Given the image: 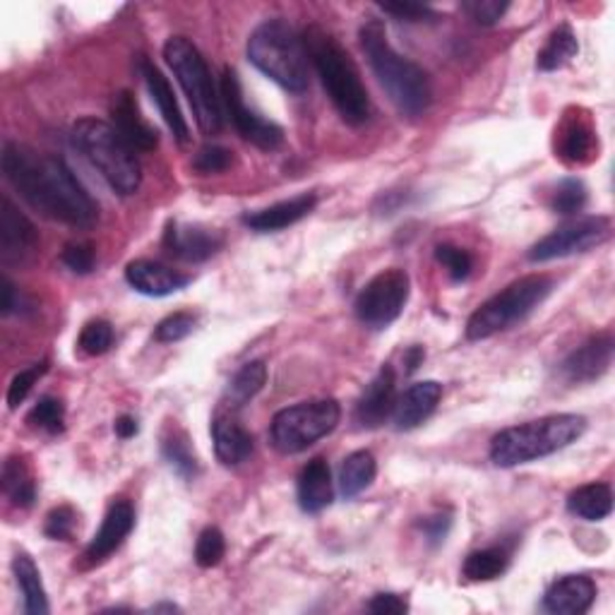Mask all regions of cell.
Returning <instances> with one entry per match:
<instances>
[{
    "label": "cell",
    "mask_w": 615,
    "mask_h": 615,
    "mask_svg": "<svg viewBox=\"0 0 615 615\" xmlns=\"http://www.w3.org/2000/svg\"><path fill=\"white\" fill-rule=\"evenodd\" d=\"M3 173L24 203L51 222L89 229L99 219L97 203L61 157L6 142Z\"/></svg>",
    "instance_id": "6da1fadb"
},
{
    "label": "cell",
    "mask_w": 615,
    "mask_h": 615,
    "mask_svg": "<svg viewBox=\"0 0 615 615\" xmlns=\"http://www.w3.org/2000/svg\"><path fill=\"white\" fill-rule=\"evenodd\" d=\"M360 48H364L370 71L376 73L378 83L399 114L407 118H419L428 111V106L433 101L431 77H428L421 65L402 56L390 44L380 20H368L360 26Z\"/></svg>",
    "instance_id": "7a4b0ae2"
},
{
    "label": "cell",
    "mask_w": 615,
    "mask_h": 615,
    "mask_svg": "<svg viewBox=\"0 0 615 615\" xmlns=\"http://www.w3.org/2000/svg\"><path fill=\"white\" fill-rule=\"evenodd\" d=\"M303 42L334 109L349 126H364L370 118V97L349 53L323 26H311Z\"/></svg>",
    "instance_id": "3957f363"
},
{
    "label": "cell",
    "mask_w": 615,
    "mask_h": 615,
    "mask_svg": "<svg viewBox=\"0 0 615 615\" xmlns=\"http://www.w3.org/2000/svg\"><path fill=\"white\" fill-rule=\"evenodd\" d=\"M584 431L586 419L578 413H553V417L505 428L493 438L490 462L500 470L537 462L578 443Z\"/></svg>",
    "instance_id": "277c9868"
},
{
    "label": "cell",
    "mask_w": 615,
    "mask_h": 615,
    "mask_svg": "<svg viewBox=\"0 0 615 615\" xmlns=\"http://www.w3.org/2000/svg\"><path fill=\"white\" fill-rule=\"evenodd\" d=\"M248 61L293 95L311 85V58L303 36L284 20H267L248 39Z\"/></svg>",
    "instance_id": "5b68a950"
},
{
    "label": "cell",
    "mask_w": 615,
    "mask_h": 615,
    "mask_svg": "<svg viewBox=\"0 0 615 615\" xmlns=\"http://www.w3.org/2000/svg\"><path fill=\"white\" fill-rule=\"evenodd\" d=\"M73 144L89 166L118 195H136L142 183V166L136 150L118 136L116 128L99 118H83L73 126Z\"/></svg>",
    "instance_id": "8992f818"
},
{
    "label": "cell",
    "mask_w": 615,
    "mask_h": 615,
    "mask_svg": "<svg viewBox=\"0 0 615 615\" xmlns=\"http://www.w3.org/2000/svg\"><path fill=\"white\" fill-rule=\"evenodd\" d=\"M164 61L188 97L197 128L205 136H217L222 130V97L203 53L185 36H171L164 46Z\"/></svg>",
    "instance_id": "52a82bcc"
},
{
    "label": "cell",
    "mask_w": 615,
    "mask_h": 615,
    "mask_svg": "<svg viewBox=\"0 0 615 615\" xmlns=\"http://www.w3.org/2000/svg\"><path fill=\"white\" fill-rule=\"evenodd\" d=\"M551 291L553 279L546 274H529L517 279V282L476 308L470 323H466V339L481 342L496 337L498 332L510 330L512 325L521 323L533 308H539Z\"/></svg>",
    "instance_id": "ba28073f"
},
{
    "label": "cell",
    "mask_w": 615,
    "mask_h": 615,
    "mask_svg": "<svg viewBox=\"0 0 615 615\" xmlns=\"http://www.w3.org/2000/svg\"><path fill=\"white\" fill-rule=\"evenodd\" d=\"M342 409L334 399H317L274 413L270 438L277 452L301 454L339 425Z\"/></svg>",
    "instance_id": "9c48e42d"
},
{
    "label": "cell",
    "mask_w": 615,
    "mask_h": 615,
    "mask_svg": "<svg viewBox=\"0 0 615 615\" xmlns=\"http://www.w3.org/2000/svg\"><path fill=\"white\" fill-rule=\"evenodd\" d=\"M409 293H411V279L404 270H399V267L385 270L373 277L370 282L360 289L358 299L354 303L356 317L373 330H382L387 325H392L395 320L402 315L404 305L409 301Z\"/></svg>",
    "instance_id": "30bf717a"
},
{
    "label": "cell",
    "mask_w": 615,
    "mask_h": 615,
    "mask_svg": "<svg viewBox=\"0 0 615 615\" xmlns=\"http://www.w3.org/2000/svg\"><path fill=\"white\" fill-rule=\"evenodd\" d=\"M611 219L608 217H580L558 226L555 231L543 236L537 246L529 250L531 262H548L558 258L580 256V252L594 250L611 238Z\"/></svg>",
    "instance_id": "8fae6325"
},
{
    "label": "cell",
    "mask_w": 615,
    "mask_h": 615,
    "mask_svg": "<svg viewBox=\"0 0 615 615\" xmlns=\"http://www.w3.org/2000/svg\"><path fill=\"white\" fill-rule=\"evenodd\" d=\"M219 97L226 106V111H229L231 123L238 130L240 138L260 147V150H277V147L284 142L282 128L272 123V120L258 116L252 109H248L244 99V89H240L238 83V75L231 68H226L222 75Z\"/></svg>",
    "instance_id": "7c38bea8"
},
{
    "label": "cell",
    "mask_w": 615,
    "mask_h": 615,
    "mask_svg": "<svg viewBox=\"0 0 615 615\" xmlns=\"http://www.w3.org/2000/svg\"><path fill=\"white\" fill-rule=\"evenodd\" d=\"M39 234L10 197H0V260L3 265H24L34 256Z\"/></svg>",
    "instance_id": "4fadbf2b"
},
{
    "label": "cell",
    "mask_w": 615,
    "mask_h": 615,
    "mask_svg": "<svg viewBox=\"0 0 615 615\" xmlns=\"http://www.w3.org/2000/svg\"><path fill=\"white\" fill-rule=\"evenodd\" d=\"M613 364V337L611 332L596 334L590 342H584L580 349H574L563 364H560V373L563 378L572 385L582 382H594L604 373H608Z\"/></svg>",
    "instance_id": "5bb4252c"
},
{
    "label": "cell",
    "mask_w": 615,
    "mask_h": 615,
    "mask_svg": "<svg viewBox=\"0 0 615 615\" xmlns=\"http://www.w3.org/2000/svg\"><path fill=\"white\" fill-rule=\"evenodd\" d=\"M222 246H224L222 234L205 229V226L171 222L164 231V248L173 258L185 262H205Z\"/></svg>",
    "instance_id": "9a60e30c"
},
{
    "label": "cell",
    "mask_w": 615,
    "mask_h": 615,
    "mask_svg": "<svg viewBox=\"0 0 615 615\" xmlns=\"http://www.w3.org/2000/svg\"><path fill=\"white\" fill-rule=\"evenodd\" d=\"M397 376L392 366H382L360 395L356 404V423L360 428H380L397 407Z\"/></svg>",
    "instance_id": "2e32d148"
},
{
    "label": "cell",
    "mask_w": 615,
    "mask_h": 615,
    "mask_svg": "<svg viewBox=\"0 0 615 615\" xmlns=\"http://www.w3.org/2000/svg\"><path fill=\"white\" fill-rule=\"evenodd\" d=\"M111 120L120 138H123L136 152H152L159 144V132L147 123L140 114V106L130 91H118L111 101Z\"/></svg>",
    "instance_id": "e0dca14e"
},
{
    "label": "cell",
    "mask_w": 615,
    "mask_h": 615,
    "mask_svg": "<svg viewBox=\"0 0 615 615\" xmlns=\"http://www.w3.org/2000/svg\"><path fill=\"white\" fill-rule=\"evenodd\" d=\"M132 527H136V510H132V505L128 500H116L109 512L104 515V521L99 531L95 533V539L87 546L85 551V560L91 565L101 563V560L109 558L114 551H118L120 543H123Z\"/></svg>",
    "instance_id": "ac0fdd59"
},
{
    "label": "cell",
    "mask_w": 615,
    "mask_h": 615,
    "mask_svg": "<svg viewBox=\"0 0 615 615\" xmlns=\"http://www.w3.org/2000/svg\"><path fill=\"white\" fill-rule=\"evenodd\" d=\"M596 584L586 574H568L555 580L543 596V608L553 615H582L594 606Z\"/></svg>",
    "instance_id": "d6986e66"
},
{
    "label": "cell",
    "mask_w": 615,
    "mask_h": 615,
    "mask_svg": "<svg viewBox=\"0 0 615 615\" xmlns=\"http://www.w3.org/2000/svg\"><path fill=\"white\" fill-rule=\"evenodd\" d=\"M126 279L138 293H144V296H152V299L171 296V293H176L191 284L188 277L154 260H132L126 267Z\"/></svg>",
    "instance_id": "ffe728a7"
},
{
    "label": "cell",
    "mask_w": 615,
    "mask_h": 615,
    "mask_svg": "<svg viewBox=\"0 0 615 615\" xmlns=\"http://www.w3.org/2000/svg\"><path fill=\"white\" fill-rule=\"evenodd\" d=\"M140 71L144 77V85L150 89V97L154 99L159 114L166 120L169 130L173 132V138L179 140V144H188L191 142V128H188V120H185L179 99L173 95V87L169 85L166 75L152 65L150 61H140Z\"/></svg>",
    "instance_id": "44dd1931"
},
{
    "label": "cell",
    "mask_w": 615,
    "mask_h": 615,
    "mask_svg": "<svg viewBox=\"0 0 615 615\" xmlns=\"http://www.w3.org/2000/svg\"><path fill=\"white\" fill-rule=\"evenodd\" d=\"M315 207H317V195L301 193L296 197L284 199V203H277V205L258 209L252 214H246L244 224L258 234L282 231V229H289V226H293V224H299L301 219H305Z\"/></svg>",
    "instance_id": "7402d4cb"
},
{
    "label": "cell",
    "mask_w": 615,
    "mask_h": 615,
    "mask_svg": "<svg viewBox=\"0 0 615 615\" xmlns=\"http://www.w3.org/2000/svg\"><path fill=\"white\" fill-rule=\"evenodd\" d=\"M596 132L582 111H570L555 130V152L568 164H584L594 157Z\"/></svg>",
    "instance_id": "603a6c76"
},
{
    "label": "cell",
    "mask_w": 615,
    "mask_h": 615,
    "mask_svg": "<svg viewBox=\"0 0 615 615\" xmlns=\"http://www.w3.org/2000/svg\"><path fill=\"white\" fill-rule=\"evenodd\" d=\"M440 399H443V385L435 380H423L411 385L409 390L397 399L395 407V423L399 431H411L419 428L423 421L433 417Z\"/></svg>",
    "instance_id": "cb8c5ba5"
},
{
    "label": "cell",
    "mask_w": 615,
    "mask_h": 615,
    "mask_svg": "<svg viewBox=\"0 0 615 615\" xmlns=\"http://www.w3.org/2000/svg\"><path fill=\"white\" fill-rule=\"evenodd\" d=\"M212 440L217 460L224 466L244 464L252 454V435L231 417V413H219V417L214 419Z\"/></svg>",
    "instance_id": "d4e9b609"
},
{
    "label": "cell",
    "mask_w": 615,
    "mask_h": 615,
    "mask_svg": "<svg viewBox=\"0 0 615 615\" xmlns=\"http://www.w3.org/2000/svg\"><path fill=\"white\" fill-rule=\"evenodd\" d=\"M334 498V486H332V472L330 464L317 457L308 462L301 474H299V503L303 512H323L325 507Z\"/></svg>",
    "instance_id": "484cf974"
},
{
    "label": "cell",
    "mask_w": 615,
    "mask_h": 615,
    "mask_svg": "<svg viewBox=\"0 0 615 615\" xmlns=\"http://www.w3.org/2000/svg\"><path fill=\"white\" fill-rule=\"evenodd\" d=\"M12 572H15V580L24 598V613L46 615L51 606L42 582V572H39L34 560L26 553H18L15 560H12Z\"/></svg>",
    "instance_id": "4316f807"
},
{
    "label": "cell",
    "mask_w": 615,
    "mask_h": 615,
    "mask_svg": "<svg viewBox=\"0 0 615 615\" xmlns=\"http://www.w3.org/2000/svg\"><path fill=\"white\" fill-rule=\"evenodd\" d=\"M568 510L586 521H601L613 512V490L608 484H586L570 493Z\"/></svg>",
    "instance_id": "83f0119b"
},
{
    "label": "cell",
    "mask_w": 615,
    "mask_h": 615,
    "mask_svg": "<svg viewBox=\"0 0 615 615\" xmlns=\"http://www.w3.org/2000/svg\"><path fill=\"white\" fill-rule=\"evenodd\" d=\"M162 454L169 462V466L176 472L181 478L193 481L199 474V460L195 454V447L191 443V438L181 428H169L162 438Z\"/></svg>",
    "instance_id": "f1b7e54d"
},
{
    "label": "cell",
    "mask_w": 615,
    "mask_h": 615,
    "mask_svg": "<svg viewBox=\"0 0 615 615\" xmlns=\"http://www.w3.org/2000/svg\"><path fill=\"white\" fill-rule=\"evenodd\" d=\"M378 464L376 457L368 450L352 452L344 460L342 472H339V490L344 498H356L358 493H364L373 481H376Z\"/></svg>",
    "instance_id": "f546056e"
},
{
    "label": "cell",
    "mask_w": 615,
    "mask_h": 615,
    "mask_svg": "<svg viewBox=\"0 0 615 615\" xmlns=\"http://www.w3.org/2000/svg\"><path fill=\"white\" fill-rule=\"evenodd\" d=\"M0 486H3L6 498L15 507H32L36 498V481L22 457L6 460L3 474H0Z\"/></svg>",
    "instance_id": "4dcf8cb0"
},
{
    "label": "cell",
    "mask_w": 615,
    "mask_h": 615,
    "mask_svg": "<svg viewBox=\"0 0 615 615\" xmlns=\"http://www.w3.org/2000/svg\"><path fill=\"white\" fill-rule=\"evenodd\" d=\"M265 382H267L265 360H250V364H246L231 378L229 387H226V407L231 409L246 407L252 397L260 395Z\"/></svg>",
    "instance_id": "1f68e13d"
},
{
    "label": "cell",
    "mask_w": 615,
    "mask_h": 615,
    "mask_svg": "<svg viewBox=\"0 0 615 615\" xmlns=\"http://www.w3.org/2000/svg\"><path fill=\"white\" fill-rule=\"evenodd\" d=\"M578 51H580L578 36H574V32L568 24H560L558 30H553L551 36H548L546 46L539 51V58H537L539 71L551 73V71L565 68V65L578 56Z\"/></svg>",
    "instance_id": "d6a6232c"
},
{
    "label": "cell",
    "mask_w": 615,
    "mask_h": 615,
    "mask_svg": "<svg viewBox=\"0 0 615 615\" xmlns=\"http://www.w3.org/2000/svg\"><path fill=\"white\" fill-rule=\"evenodd\" d=\"M510 565V555L505 548H484V551H474L464 560V578L470 582H490L500 578V574Z\"/></svg>",
    "instance_id": "836d02e7"
},
{
    "label": "cell",
    "mask_w": 615,
    "mask_h": 615,
    "mask_svg": "<svg viewBox=\"0 0 615 615\" xmlns=\"http://www.w3.org/2000/svg\"><path fill=\"white\" fill-rule=\"evenodd\" d=\"M26 423L39 428V431L61 433L65 423V407L56 397H42L30 411V417H26Z\"/></svg>",
    "instance_id": "e575fe53"
},
{
    "label": "cell",
    "mask_w": 615,
    "mask_h": 615,
    "mask_svg": "<svg viewBox=\"0 0 615 615\" xmlns=\"http://www.w3.org/2000/svg\"><path fill=\"white\" fill-rule=\"evenodd\" d=\"M77 346L83 349L87 356H101L114 346V327L106 320H91L79 332Z\"/></svg>",
    "instance_id": "d590c367"
},
{
    "label": "cell",
    "mask_w": 615,
    "mask_h": 615,
    "mask_svg": "<svg viewBox=\"0 0 615 615\" xmlns=\"http://www.w3.org/2000/svg\"><path fill=\"white\" fill-rule=\"evenodd\" d=\"M586 197L590 195H586V188L580 179H565L558 183V188L551 199V207L558 214H578L584 209Z\"/></svg>",
    "instance_id": "8d00e7d4"
},
{
    "label": "cell",
    "mask_w": 615,
    "mask_h": 615,
    "mask_svg": "<svg viewBox=\"0 0 615 615\" xmlns=\"http://www.w3.org/2000/svg\"><path fill=\"white\" fill-rule=\"evenodd\" d=\"M226 553V541L224 533L217 527H207L195 543V563L199 568H214L222 563V558Z\"/></svg>",
    "instance_id": "74e56055"
},
{
    "label": "cell",
    "mask_w": 615,
    "mask_h": 615,
    "mask_svg": "<svg viewBox=\"0 0 615 615\" xmlns=\"http://www.w3.org/2000/svg\"><path fill=\"white\" fill-rule=\"evenodd\" d=\"M435 260L445 267L454 282H464V279L470 277L474 270V260L470 252H466L464 248L450 246V244L435 248Z\"/></svg>",
    "instance_id": "f35d334b"
},
{
    "label": "cell",
    "mask_w": 615,
    "mask_h": 615,
    "mask_svg": "<svg viewBox=\"0 0 615 615\" xmlns=\"http://www.w3.org/2000/svg\"><path fill=\"white\" fill-rule=\"evenodd\" d=\"M231 164H234V154L222 144H205L193 159V169L199 173V176H214V173H222Z\"/></svg>",
    "instance_id": "ab89813d"
},
{
    "label": "cell",
    "mask_w": 615,
    "mask_h": 615,
    "mask_svg": "<svg viewBox=\"0 0 615 615\" xmlns=\"http://www.w3.org/2000/svg\"><path fill=\"white\" fill-rule=\"evenodd\" d=\"M193 330H195V317L191 313H173L157 325L154 339L162 344H173L188 337Z\"/></svg>",
    "instance_id": "60d3db41"
},
{
    "label": "cell",
    "mask_w": 615,
    "mask_h": 615,
    "mask_svg": "<svg viewBox=\"0 0 615 615\" xmlns=\"http://www.w3.org/2000/svg\"><path fill=\"white\" fill-rule=\"evenodd\" d=\"M462 10L478 24H496L505 18V12L510 10L507 0H466L462 3Z\"/></svg>",
    "instance_id": "b9f144b4"
},
{
    "label": "cell",
    "mask_w": 615,
    "mask_h": 615,
    "mask_svg": "<svg viewBox=\"0 0 615 615\" xmlns=\"http://www.w3.org/2000/svg\"><path fill=\"white\" fill-rule=\"evenodd\" d=\"M46 373V364H36L26 370H20L15 378H12L10 387H8V404L10 409H18L26 397H30L32 387L36 385V380L42 378Z\"/></svg>",
    "instance_id": "7bdbcfd3"
},
{
    "label": "cell",
    "mask_w": 615,
    "mask_h": 615,
    "mask_svg": "<svg viewBox=\"0 0 615 615\" xmlns=\"http://www.w3.org/2000/svg\"><path fill=\"white\" fill-rule=\"evenodd\" d=\"M77 527V515L73 507L61 505L56 510H51L46 517V537L53 541H68L73 537V531Z\"/></svg>",
    "instance_id": "ee69618b"
},
{
    "label": "cell",
    "mask_w": 615,
    "mask_h": 615,
    "mask_svg": "<svg viewBox=\"0 0 615 615\" xmlns=\"http://www.w3.org/2000/svg\"><path fill=\"white\" fill-rule=\"evenodd\" d=\"M63 265L75 274H89L97 265V252L91 244H68L63 250Z\"/></svg>",
    "instance_id": "f6af8a7d"
},
{
    "label": "cell",
    "mask_w": 615,
    "mask_h": 615,
    "mask_svg": "<svg viewBox=\"0 0 615 615\" xmlns=\"http://www.w3.org/2000/svg\"><path fill=\"white\" fill-rule=\"evenodd\" d=\"M385 15H392L404 22H433L438 20V12H433L423 3H411V0H397V3H380Z\"/></svg>",
    "instance_id": "bcb514c9"
},
{
    "label": "cell",
    "mask_w": 615,
    "mask_h": 615,
    "mask_svg": "<svg viewBox=\"0 0 615 615\" xmlns=\"http://www.w3.org/2000/svg\"><path fill=\"white\" fill-rule=\"evenodd\" d=\"M368 611L378 613V615H399V613L409 611V604H407V598H402L399 594H378V596H373Z\"/></svg>",
    "instance_id": "7dc6e473"
},
{
    "label": "cell",
    "mask_w": 615,
    "mask_h": 615,
    "mask_svg": "<svg viewBox=\"0 0 615 615\" xmlns=\"http://www.w3.org/2000/svg\"><path fill=\"white\" fill-rule=\"evenodd\" d=\"M450 527H452V519H450L447 515H435V517H431V519H425V521H423L425 537H428V541H431L433 546H438V543H443V541H445Z\"/></svg>",
    "instance_id": "c3c4849f"
},
{
    "label": "cell",
    "mask_w": 615,
    "mask_h": 615,
    "mask_svg": "<svg viewBox=\"0 0 615 615\" xmlns=\"http://www.w3.org/2000/svg\"><path fill=\"white\" fill-rule=\"evenodd\" d=\"M22 305H24V296L8 277H3V301H0V311H3V315H12V313H20Z\"/></svg>",
    "instance_id": "681fc988"
},
{
    "label": "cell",
    "mask_w": 615,
    "mask_h": 615,
    "mask_svg": "<svg viewBox=\"0 0 615 615\" xmlns=\"http://www.w3.org/2000/svg\"><path fill=\"white\" fill-rule=\"evenodd\" d=\"M116 435L118 438H123V440H128V438H132V435H138V421L132 419V417H120V419H116Z\"/></svg>",
    "instance_id": "f907efd6"
},
{
    "label": "cell",
    "mask_w": 615,
    "mask_h": 615,
    "mask_svg": "<svg viewBox=\"0 0 615 615\" xmlns=\"http://www.w3.org/2000/svg\"><path fill=\"white\" fill-rule=\"evenodd\" d=\"M423 358H425V352L421 349V346H411V349L404 354V366H407V373H413V370H417V368L423 364Z\"/></svg>",
    "instance_id": "816d5d0a"
},
{
    "label": "cell",
    "mask_w": 615,
    "mask_h": 615,
    "mask_svg": "<svg viewBox=\"0 0 615 615\" xmlns=\"http://www.w3.org/2000/svg\"><path fill=\"white\" fill-rule=\"evenodd\" d=\"M154 611H179L176 606H157Z\"/></svg>",
    "instance_id": "f5cc1de1"
}]
</instances>
